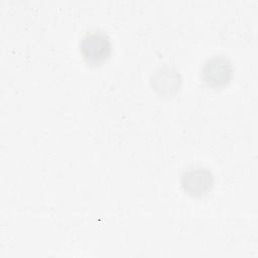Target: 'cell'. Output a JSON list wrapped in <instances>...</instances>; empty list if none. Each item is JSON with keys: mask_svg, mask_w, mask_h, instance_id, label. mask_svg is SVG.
<instances>
[{"mask_svg": "<svg viewBox=\"0 0 258 258\" xmlns=\"http://www.w3.org/2000/svg\"><path fill=\"white\" fill-rule=\"evenodd\" d=\"M213 185L214 175L209 168L204 166L190 167L181 175V186L191 197L207 195Z\"/></svg>", "mask_w": 258, "mask_h": 258, "instance_id": "3957f363", "label": "cell"}, {"mask_svg": "<svg viewBox=\"0 0 258 258\" xmlns=\"http://www.w3.org/2000/svg\"><path fill=\"white\" fill-rule=\"evenodd\" d=\"M80 51L86 62L90 64H100L111 55V38L102 30H90L81 38Z\"/></svg>", "mask_w": 258, "mask_h": 258, "instance_id": "6da1fadb", "label": "cell"}, {"mask_svg": "<svg viewBox=\"0 0 258 258\" xmlns=\"http://www.w3.org/2000/svg\"><path fill=\"white\" fill-rule=\"evenodd\" d=\"M233 73L232 62L227 57L215 55L205 61L201 77L208 87L219 89L230 83Z\"/></svg>", "mask_w": 258, "mask_h": 258, "instance_id": "7a4b0ae2", "label": "cell"}, {"mask_svg": "<svg viewBox=\"0 0 258 258\" xmlns=\"http://www.w3.org/2000/svg\"><path fill=\"white\" fill-rule=\"evenodd\" d=\"M181 84V77L174 69H159L152 77V86L160 95H171L178 91Z\"/></svg>", "mask_w": 258, "mask_h": 258, "instance_id": "277c9868", "label": "cell"}]
</instances>
